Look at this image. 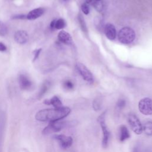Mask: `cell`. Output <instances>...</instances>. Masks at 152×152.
Wrapping results in <instances>:
<instances>
[{"label": "cell", "mask_w": 152, "mask_h": 152, "mask_svg": "<svg viewBox=\"0 0 152 152\" xmlns=\"http://www.w3.org/2000/svg\"><path fill=\"white\" fill-rule=\"evenodd\" d=\"M132 152H138V147H135L133 149Z\"/></svg>", "instance_id": "obj_30"}, {"label": "cell", "mask_w": 152, "mask_h": 152, "mask_svg": "<svg viewBox=\"0 0 152 152\" xmlns=\"http://www.w3.org/2000/svg\"><path fill=\"white\" fill-rule=\"evenodd\" d=\"M126 105V101L123 99H120L116 103V107L119 110H121L125 107Z\"/></svg>", "instance_id": "obj_23"}, {"label": "cell", "mask_w": 152, "mask_h": 152, "mask_svg": "<svg viewBox=\"0 0 152 152\" xmlns=\"http://www.w3.org/2000/svg\"><path fill=\"white\" fill-rule=\"evenodd\" d=\"M95 1H101V0H95Z\"/></svg>", "instance_id": "obj_33"}, {"label": "cell", "mask_w": 152, "mask_h": 152, "mask_svg": "<svg viewBox=\"0 0 152 152\" xmlns=\"http://www.w3.org/2000/svg\"><path fill=\"white\" fill-rule=\"evenodd\" d=\"M118 40L123 44H129L132 43L135 37V31L130 27H124L121 28L118 34Z\"/></svg>", "instance_id": "obj_3"}, {"label": "cell", "mask_w": 152, "mask_h": 152, "mask_svg": "<svg viewBox=\"0 0 152 152\" xmlns=\"http://www.w3.org/2000/svg\"><path fill=\"white\" fill-rule=\"evenodd\" d=\"M44 12V9L42 8H38L30 11L27 15H26V18L30 20H35L40 17Z\"/></svg>", "instance_id": "obj_13"}, {"label": "cell", "mask_w": 152, "mask_h": 152, "mask_svg": "<svg viewBox=\"0 0 152 152\" xmlns=\"http://www.w3.org/2000/svg\"><path fill=\"white\" fill-rule=\"evenodd\" d=\"M101 104H102L101 99L99 98L96 99L93 102V107L94 110L96 111L99 110L101 108Z\"/></svg>", "instance_id": "obj_20"}, {"label": "cell", "mask_w": 152, "mask_h": 152, "mask_svg": "<svg viewBox=\"0 0 152 152\" xmlns=\"http://www.w3.org/2000/svg\"><path fill=\"white\" fill-rule=\"evenodd\" d=\"M13 18H21V19H24V18H26V15H17L14 16Z\"/></svg>", "instance_id": "obj_29"}, {"label": "cell", "mask_w": 152, "mask_h": 152, "mask_svg": "<svg viewBox=\"0 0 152 152\" xmlns=\"http://www.w3.org/2000/svg\"><path fill=\"white\" fill-rule=\"evenodd\" d=\"M19 85L21 89L27 90L31 86V82L30 79L24 74H20L18 78Z\"/></svg>", "instance_id": "obj_11"}, {"label": "cell", "mask_w": 152, "mask_h": 152, "mask_svg": "<svg viewBox=\"0 0 152 152\" xmlns=\"http://www.w3.org/2000/svg\"><path fill=\"white\" fill-rule=\"evenodd\" d=\"M58 39L59 40L66 45H70L72 44V37L71 36V35L67 33L65 31L62 30L59 33H58Z\"/></svg>", "instance_id": "obj_12"}, {"label": "cell", "mask_w": 152, "mask_h": 152, "mask_svg": "<svg viewBox=\"0 0 152 152\" xmlns=\"http://www.w3.org/2000/svg\"><path fill=\"white\" fill-rule=\"evenodd\" d=\"M81 10L83 12V13H84L85 14L87 15L89 13L90 11V8H89V6L88 5L87 3H84L82 4L81 5Z\"/></svg>", "instance_id": "obj_26"}, {"label": "cell", "mask_w": 152, "mask_h": 152, "mask_svg": "<svg viewBox=\"0 0 152 152\" xmlns=\"http://www.w3.org/2000/svg\"><path fill=\"white\" fill-rule=\"evenodd\" d=\"M104 31L106 37L109 39L113 40L115 39L116 36V31L115 27L113 24L110 23L106 24L104 26Z\"/></svg>", "instance_id": "obj_10"}, {"label": "cell", "mask_w": 152, "mask_h": 152, "mask_svg": "<svg viewBox=\"0 0 152 152\" xmlns=\"http://www.w3.org/2000/svg\"><path fill=\"white\" fill-rule=\"evenodd\" d=\"M45 103L46 104H52L55 108H59L62 106L61 100L57 96H53L51 99L45 100Z\"/></svg>", "instance_id": "obj_16"}, {"label": "cell", "mask_w": 152, "mask_h": 152, "mask_svg": "<svg viewBox=\"0 0 152 152\" xmlns=\"http://www.w3.org/2000/svg\"><path fill=\"white\" fill-rule=\"evenodd\" d=\"M86 3L90 4V3H91V2H93V0H86Z\"/></svg>", "instance_id": "obj_31"}, {"label": "cell", "mask_w": 152, "mask_h": 152, "mask_svg": "<svg viewBox=\"0 0 152 152\" xmlns=\"http://www.w3.org/2000/svg\"><path fill=\"white\" fill-rule=\"evenodd\" d=\"M50 28L52 29H62L65 26V20L62 18H59L58 20H54L52 21L50 23Z\"/></svg>", "instance_id": "obj_15"}, {"label": "cell", "mask_w": 152, "mask_h": 152, "mask_svg": "<svg viewBox=\"0 0 152 152\" xmlns=\"http://www.w3.org/2000/svg\"><path fill=\"white\" fill-rule=\"evenodd\" d=\"M77 124V121H69V122H60L54 121L50 122L49 125L45 128L43 131L44 134H49L52 133L58 132L62 129L66 127H72Z\"/></svg>", "instance_id": "obj_2"}, {"label": "cell", "mask_w": 152, "mask_h": 152, "mask_svg": "<svg viewBox=\"0 0 152 152\" xmlns=\"http://www.w3.org/2000/svg\"><path fill=\"white\" fill-rule=\"evenodd\" d=\"M93 5L94 8L99 12L102 11L103 10V4L102 1H95L93 0Z\"/></svg>", "instance_id": "obj_22"}, {"label": "cell", "mask_w": 152, "mask_h": 152, "mask_svg": "<svg viewBox=\"0 0 152 152\" xmlns=\"http://www.w3.org/2000/svg\"><path fill=\"white\" fill-rule=\"evenodd\" d=\"M142 131H144L145 134L148 136L152 135V122L148 121L145 122L142 126Z\"/></svg>", "instance_id": "obj_18"}, {"label": "cell", "mask_w": 152, "mask_h": 152, "mask_svg": "<svg viewBox=\"0 0 152 152\" xmlns=\"http://www.w3.org/2000/svg\"><path fill=\"white\" fill-rule=\"evenodd\" d=\"M64 87L66 90H72L74 88V84L71 81L68 80L64 81Z\"/></svg>", "instance_id": "obj_24"}, {"label": "cell", "mask_w": 152, "mask_h": 152, "mask_svg": "<svg viewBox=\"0 0 152 152\" xmlns=\"http://www.w3.org/2000/svg\"><path fill=\"white\" fill-rule=\"evenodd\" d=\"M61 2H68L69 1V0H59Z\"/></svg>", "instance_id": "obj_32"}, {"label": "cell", "mask_w": 152, "mask_h": 152, "mask_svg": "<svg viewBox=\"0 0 152 152\" xmlns=\"http://www.w3.org/2000/svg\"><path fill=\"white\" fill-rule=\"evenodd\" d=\"M5 123V115L2 112H0V149H1V145L2 142L4 131Z\"/></svg>", "instance_id": "obj_17"}, {"label": "cell", "mask_w": 152, "mask_h": 152, "mask_svg": "<svg viewBox=\"0 0 152 152\" xmlns=\"http://www.w3.org/2000/svg\"><path fill=\"white\" fill-rule=\"evenodd\" d=\"M41 51V49H36L34 51V59H33V61H35L37 58H38L39 57V55L40 54V52Z\"/></svg>", "instance_id": "obj_27"}, {"label": "cell", "mask_w": 152, "mask_h": 152, "mask_svg": "<svg viewBox=\"0 0 152 152\" xmlns=\"http://www.w3.org/2000/svg\"><path fill=\"white\" fill-rule=\"evenodd\" d=\"M76 68L78 72L82 76L83 79L90 83H91L93 82V77L91 73V72L88 69V68L84 65L81 63H77L76 65Z\"/></svg>", "instance_id": "obj_7"}, {"label": "cell", "mask_w": 152, "mask_h": 152, "mask_svg": "<svg viewBox=\"0 0 152 152\" xmlns=\"http://www.w3.org/2000/svg\"><path fill=\"white\" fill-rule=\"evenodd\" d=\"M78 21H79L80 24L81 26V28L83 30V31L84 32H87V27H86V23L84 21V18L82 17V16L81 15L78 17Z\"/></svg>", "instance_id": "obj_25"}, {"label": "cell", "mask_w": 152, "mask_h": 152, "mask_svg": "<svg viewBox=\"0 0 152 152\" xmlns=\"http://www.w3.org/2000/svg\"><path fill=\"white\" fill-rule=\"evenodd\" d=\"M54 138L59 142L61 147L63 148H69L72 144V138L69 136L58 134L55 135Z\"/></svg>", "instance_id": "obj_8"}, {"label": "cell", "mask_w": 152, "mask_h": 152, "mask_svg": "<svg viewBox=\"0 0 152 152\" xmlns=\"http://www.w3.org/2000/svg\"><path fill=\"white\" fill-rule=\"evenodd\" d=\"M14 40L20 45H23L27 43L28 40V35L27 33L24 30H18L14 34Z\"/></svg>", "instance_id": "obj_9"}, {"label": "cell", "mask_w": 152, "mask_h": 152, "mask_svg": "<svg viewBox=\"0 0 152 152\" xmlns=\"http://www.w3.org/2000/svg\"><path fill=\"white\" fill-rule=\"evenodd\" d=\"M138 109L144 115H152V100L148 97L142 99L138 103Z\"/></svg>", "instance_id": "obj_6"}, {"label": "cell", "mask_w": 152, "mask_h": 152, "mask_svg": "<svg viewBox=\"0 0 152 152\" xmlns=\"http://www.w3.org/2000/svg\"><path fill=\"white\" fill-rule=\"evenodd\" d=\"M8 33V28L6 25L2 23V21H0V36H5Z\"/></svg>", "instance_id": "obj_21"}, {"label": "cell", "mask_w": 152, "mask_h": 152, "mask_svg": "<svg viewBox=\"0 0 152 152\" xmlns=\"http://www.w3.org/2000/svg\"><path fill=\"white\" fill-rule=\"evenodd\" d=\"M49 84L48 83H45L43 84V85L42 86L39 93V94H38V98L39 99H40L44 94L47 91V90H48V88H49Z\"/></svg>", "instance_id": "obj_19"}, {"label": "cell", "mask_w": 152, "mask_h": 152, "mask_svg": "<svg viewBox=\"0 0 152 152\" xmlns=\"http://www.w3.org/2000/svg\"><path fill=\"white\" fill-rule=\"evenodd\" d=\"M71 112L68 107H61L54 109H45L37 112L35 118L40 121L54 122L59 121L67 116Z\"/></svg>", "instance_id": "obj_1"}, {"label": "cell", "mask_w": 152, "mask_h": 152, "mask_svg": "<svg viewBox=\"0 0 152 152\" xmlns=\"http://www.w3.org/2000/svg\"><path fill=\"white\" fill-rule=\"evenodd\" d=\"M128 122L131 129L134 133H135L137 135H140L142 133V125L141 124L140 121L135 115L133 113L129 114L128 116Z\"/></svg>", "instance_id": "obj_5"}, {"label": "cell", "mask_w": 152, "mask_h": 152, "mask_svg": "<svg viewBox=\"0 0 152 152\" xmlns=\"http://www.w3.org/2000/svg\"><path fill=\"white\" fill-rule=\"evenodd\" d=\"M7 49L6 46L2 42H0V51H5Z\"/></svg>", "instance_id": "obj_28"}, {"label": "cell", "mask_w": 152, "mask_h": 152, "mask_svg": "<svg viewBox=\"0 0 152 152\" xmlns=\"http://www.w3.org/2000/svg\"><path fill=\"white\" fill-rule=\"evenodd\" d=\"M106 111L103 112L97 118V121L99 123L102 130L103 131V140H102V146L104 148L107 147L108 142L110 137V132L109 131L106 125L105 117Z\"/></svg>", "instance_id": "obj_4"}, {"label": "cell", "mask_w": 152, "mask_h": 152, "mask_svg": "<svg viewBox=\"0 0 152 152\" xmlns=\"http://www.w3.org/2000/svg\"><path fill=\"white\" fill-rule=\"evenodd\" d=\"M130 137V134L128 128L124 125L119 127V140L121 142L125 141Z\"/></svg>", "instance_id": "obj_14"}]
</instances>
